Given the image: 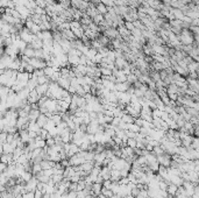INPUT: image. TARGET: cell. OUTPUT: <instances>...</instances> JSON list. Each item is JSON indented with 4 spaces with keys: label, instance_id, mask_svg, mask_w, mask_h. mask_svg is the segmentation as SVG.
I'll return each instance as SVG.
<instances>
[{
    "label": "cell",
    "instance_id": "obj_8",
    "mask_svg": "<svg viewBox=\"0 0 199 198\" xmlns=\"http://www.w3.org/2000/svg\"><path fill=\"white\" fill-rule=\"evenodd\" d=\"M40 99H41L40 94L36 92V90H33V91H30V94H29V97H28L27 100H28L29 104H37Z\"/></svg>",
    "mask_w": 199,
    "mask_h": 198
},
{
    "label": "cell",
    "instance_id": "obj_17",
    "mask_svg": "<svg viewBox=\"0 0 199 198\" xmlns=\"http://www.w3.org/2000/svg\"><path fill=\"white\" fill-rule=\"evenodd\" d=\"M100 71H101V77H110V76H113V70L108 69V68L100 66Z\"/></svg>",
    "mask_w": 199,
    "mask_h": 198
},
{
    "label": "cell",
    "instance_id": "obj_5",
    "mask_svg": "<svg viewBox=\"0 0 199 198\" xmlns=\"http://www.w3.org/2000/svg\"><path fill=\"white\" fill-rule=\"evenodd\" d=\"M157 160H159V164L164 165V167H166V168H169V167H170V164H171V161H173L171 155H170V154H168V153H164L163 155H159V156H157Z\"/></svg>",
    "mask_w": 199,
    "mask_h": 198
},
{
    "label": "cell",
    "instance_id": "obj_21",
    "mask_svg": "<svg viewBox=\"0 0 199 198\" xmlns=\"http://www.w3.org/2000/svg\"><path fill=\"white\" fill-rule=\"evenodd\" d=\"M21 198H35V193L34 192H26L21 196Z\"/></svg>",
    "mask_w": 199,
    "mask_h": 198
},
{
    "label": "cell",
    "instance_id": "obj_2",
    "mask_svg": "<svg viewBox=\"0 0 199 198\" xmlns=\"http://www.w3.org/2000/svg\"><path fill=\"white\" fill-rule=\"evenodd\" d=\"M179 41L184 46H193L194 43V34L190 29H183L182 33L178 35Z\"/></svg>",
    "mask_w": 199,
    "mask_h": 198
},
{
    "label": "cell",
    "instance_id": "obj_7",
    "mask_svg": "<svg viewBox=\"0 0 199 198\" xmlns=\"http://www.w3.org/2000/svg\"><path fill=\"white\" fill-rule=\"evenodd\" d=\"M68 59H69V64H71L73 66L79 65L80 63V56H78L77 54H68Z\"/></svg>",
    "mask_w": 199,
    "mask_h": 198
},
{
    "label": "cell",
    "instance_id": "obj_18",
    "mask_svg": "<svg viewBox=\"0 0 199 198\" xmlns=\"http://www.w3.org/2000/svg\"><path fill=\"white\" fill-rule=\"evenodd\" d=\"M128 147H132V148H136L138 147V141H136V139L135 138H129L127 140V143H126Z\"/></svg>",
    "mask_w": 199,
    "mask_h": 198
},
{
    "label": "cell",
    "instance_id": "obj_14",
    "mask_svg": "<svg viewBox=\"0 0 199 198\" xmlns=\"http://www.w3.org/2000/svg\"><path fill=\"white\" fill-rule=\"evenodd\" d=\"M30 46L33 47L34 49H43V41L41 39H39L37 36H35V39L30 43Z\"/></svg>",
    "mask_w": 199,
    "mask_h": 198
},
{
    "label": "cell",
    "instance_id": "obj_9",
    "mask_svg": "<svg viewBox=\"0 0 199 198\" xmlns=\"http://www.w3.org/2000/svg\"><path fill=\"white\" fill-rule=\"evenodd\" d=\"M50 84V83H49ZM49 84H39V85L36 86V92L40 94L41 97H43V96H47V92H48V90H49Z\"/></svg>",
    "mask_w": 199,
    "mask_h": 198
},
{
    "label": "cell",
    "instance_id": "obj_19",
    "mask_svg": "<svg viewBox=\"0 0 199 198\" xmlns=\"http://www.w3.org/2000/svg\"><path fill=\"white\" fill-rule=\"evenodd\" d=\"M132 35L134 37H136V39H142V37H143L142 30H141V29H138V28H135L134 30H132Z\"/></svg>",
    "mask_w": 199,
    "mask_h": 198
},
{
    "label": "cell",
    "instance_id": "obj_11",
    "mask_svg": "<svg viewBox=\"0 0 199 198\" xmlns=\"http://www.w3.org/2000/svg\"><path fill=\"white\" fill-rule=\"evenodd\" d=\"M171 13L173 14L175 19H177V20H182V21H183V19L185 18V14H184V12H183L182 9H179V8H173Z\"/></svg>",
    "mask_w": 199,
    "mask_h": 198
},
{
    "label": "cell",
    "instance_id": "obj_10",
    "mask_svg": "<svg viewBox=\"0 0 199 198\" xmlns=\"http://www.w3.org/2000/svg\"><path fill=\"white\" fill-rule=\"evenodd\" d=\"M49 117L48 115H46V114H43V113H41V115L39 117V119H37V124L40 125V127H42V128H44V126L48 124V121H49Z\"/></svg>",
    "mask_w": 199,
    "mask_h": 198
},
{
    "label": "cell",
    "instance_id": "obj_1",
    "mask_svg": "<svg viewBox=\"0 0 199 198\" xmlns=\"http://www.w3.org/2000/svg\"><path fill=\"white\" fill-rule=\"evenodd\" d=\"M18 73L19 71H15V70H1V76H0L1 85H5L12 89L14 84L16 83Z\"/></svg>",
    "mask_w": 199,
    "mask_h": 198
},
{
    "label": "cell",
    "instance_id": "obj_4",
    "mask_svg": "<svg viewBox=\"0 0 199 198\" xmlns=\"http://www.w3.org/2000/svg\"><path fill=\"white\" fill-rule=\"evenodd\" d=\"M103 33H104V35H105V36H107L108 39L111 40V41H112V40L118 39V37L120 36L119 30H118L117 28H114V27H108V28H107V29H105Z\"/></svg>",
    "mask_w": 199,
    "mask_h": 198
},
{
    "label": "cell",
    "instance_id": "obj_3",
    "mask_svg": "<svg viewBox=\"0 0 199 198\" xmlns=\"http://www.w3.org/2000/svg\"><path fill=\"white\" fill-rule=\"evenodd\" d=\"M30 64L34 66L35 70H44L47 66H48V63L47 61L42 58H39V57H33L30 58Z\"/></svg>",
    "mask_w": 199,
    "mask_h": 198
},
{
    "label": "cell",
    "instance_id": "obj_15",
    "mask_svg": "<svg viewBox=\"0 0 199 198\" xmlns=\"http://www.w3.org/2000/svg\"><path fill=\"white\" fill-rule=\"evenodd\" d=\"M178 189L179 186H177L176 184H173V183H169L168 184V189H166V192L169 193V195H173V196H175L177 192H178Z\"/></svg>",
    "mask_w": 199,
    "mask_h": 198
},
{
    "label": "cell",
    "instance_id": "obj_20",
    "mask_svg": "<svg viewBox=\"0 0 199 198\" xmlns=\"http://www.w3.org/2000/svg\"><path fill=\"white\" fill-rule=\"evenodd\" d=\"M125 27H126L127 29L132 33V30H134L135 29V26H134V22H129V21H126L125 22Z\"/></svg>",
    "mask_w": 199,
    "mask_h": 198
},
{
    "label": "cell",
    "instance_id": "obj_13",
    "mask_svg": "<svg viewBox=\"0 0 199 198\" xmlns=\"http://www.w3.org/2000/svg\"><path fill=\"white\" fill-rule=\"evenodd\" d=\"M187 69H189L190 72H199V62H197V61L193 59L192 62L189 63Z\"/></svg>",
    "mask_w": 199,
    "mask_h": 198
},
{
    "label": "cell",
    "instance_id": "obj_12",
    "mask_svg": "<svg viewBox=\"0 0 199 198\" xmlns=\"http://www.w3.org/2000/svg\"><path fill=\"white\" fill-rule=\"evenodd\" d=\"M22 55H25V56L29 57V58H33V57H35V49L30 44H28V47L23 50Z\"/></svg>",
    "mask_w": 199,
    "mask_h": 198
},
{
    "label": "cell",
    "instance_id": "obj_16",
    "mask_svg": "<svg viewBox=\"0 0 199 198\" xmlns=\"http://www.w3.org/2000/svg\"><path fill=\"white\" fill-rule=\"evenodd\" d=\"M96 6H97V9H98V12H99L100 14L105 15V14L108 13V7H107L106 5H104L103 2H98Z\"/></svg>",
    "mask_w": 199,
    "mask_h": 198
},
{
    "label": "cell",
    "instance_id": "obj_6",
    "mask_svg": "<svg viewBox=\"0 0 199 198\" xmlns=\"http://www.w3.org/2000/svg\"><path fill=\"white\" fill-rule=\"evenodd\" d=\"M57 83H58V85H60L62 89H64V90H68V91H69V89H70V86H71V78H69V77H64V76H61L60 79L57 80Z\"/></svg>",
    "mask_w": 199,
    "mask_h": 198
}]
</instances>
